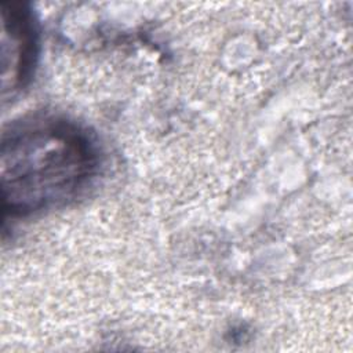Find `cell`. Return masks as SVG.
<instances>
[{
  "instance_id": "1",
  "label": "cell",
  "mask_w": 353,
  "mask_h": 353,
  "mask_svg": "<svg viewBox=\"0 0 353 353\" xmlns=\"http://www.w3.org/2000/svg\"><path fill=\"white\" fill-rule=\"evenodd\" d=\"M98 148L79 125L52 117L12 127L1 142L4 214L25 215L73 197L98 168Z\"/></svg>"
},
{
  "instance_id": "2",
  "label": "cell",
  "mask_w": 353,
  "mask_h": 353,
  "mask_svg": "<svg viewBox=\"0 0 353 353\" xmlns=\"http://www.w3.org/2000/svg\"><path fill=\"white\" fill-rule=\"evenodd\" d=\"M3 90L22 88L32 74L37 52V32L30 10L23 3H1Z\"/></svg>"
}]
</instances>
